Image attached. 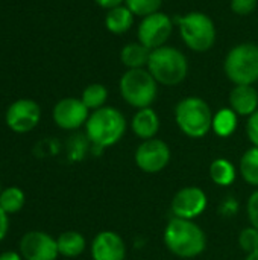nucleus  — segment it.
<instances>
[{
  "instance_id": "f257e3e1",
  "label": "nucleus",
  "mask_w": 258,
  "mask_h": 260,
  "mask_svg": "<svg viewBox=\"0 0 258 260\" xmlns=\"http://www.w3.org/2000/svg\"><path fill=\"white\" fill-rule=\"evenodd\" d=\"M166 248L176 257L195 259L207 248L205 232L190 219L172 218L163 233Z\"/></svg>"
},
{
  "instance_id": "f03ea898",
  "label": "nucleus",
  "mask_w": 258,
  "mask_h": 260,
  "mask_svg": "<svg viewBox=\"0 0 258 260\" xmlns=\"http://www.w3.org/2000/svg\"><path fill=\"white\" fill-rule=\"evenodd\" d=\"M126 126V119L120 110L102 107L90 114L85 123V136L96 151H103L123 139Z\"/></svg>"
},
{
  "instance_id": "7ed1b4c3",
  "label": "nucleus",
  "mask_w": 258,
  "mask_h": 260,
  "mask_svg": "<svg viewBox=\"0 0 258 260\" xmlns=\"http://www.w3.org/2000/svg\"><path fill=\"white\" fill-rule=\"evenodd\" d=\"M148 70L161 85L173 87L181 84L189 72L186 55L170 46H161L151 50Z\"/></svg>"
},
{
  "instance_id": "20e7f679",
  "label": "nucleus",
  "mask_w": 258,
  "mask_h": 260,
  "mask_svg": "<svg viewBox=\"0 0 258 260\" xmlns=\"http://www.w3.org/2000/svg\"><path fill=\"white\" fill-rule=\"evenodd\" d=\"M175 120L181 133L190 139H202L213 125V113L210 105L196 96L186 98L175 108Z\"/></svg>"
},
{
  "instance_id": "39448f33",
  "label": "nucleus",
  "mask_w": 258,
  "mask_h": 260,
  "mask_svg": "<svg viewBox=\"0 0 258 260\" xmlns=\"http://www.w3.org/2000/svg\"><path fill=\"white\" fill-rule=\"evenodd\" d=\"M120 94L134 108H149L158 93V82L146 69H129L119 82Z\"/></svg>"
},
{
  "instance_id": "423d86ee",
  "label": "nucleus",
  "mask_w": 258,
  "mask_h": 260,
  "mask_svg": "<svg viewBox=\"0 0 258 260\" xmlns=\"http://www.w3.org/2000/svg\"><path fill=\"white\" fill-rule=\"evenodd\" d=\"M225 73L236 85H252L258 79V46L243 43L225 58Z\"/></svg>"
},
{
  "instance_id": "0eeeda50",
  "label": "nucleus",
  "mask_w": 258,
  "mask_h": 260,
  "mask_svg": "<svg viewBox=\"0 0 258 260\" xmlns=\"http://www.w3.org/2000/svg\"><path fill=\"white\" fill-rule=\"evenodd\" d=\"M182 41L195 52H207L216 41L213 20L204 12H190L178 20Z\"/></svg>"
},
{
  "instance_id": "6e6552de",
  "label": "nucleus",
  "mask_w": 258,
  "mask_h": 260,
  "mask_svg": "<svg viewBox=\"0 0 258 260\" xmlns=\"http://www.w3.org/2000/svg\"><path fill=\"white\" fill-rule=\"evenodd\" d=\"M170 148L161 139L143 140L135 149V165L146 174H158L170 163Z\"/></svg>"
},
{
  "instance_id": "1a4fd4ad",
  "label": "nucleus",
  "mask_w": 258,
  "mask_h": 260,
  "mask_svg": "<svg viewBox=\"0 0 258 260\" xmlns=\"http://www.w3.org/2000/svg\"><path fill=\"white\" fill-rule=\"evenodd\" d=\"M208 206L207 193L196 186H187L179 189L172 198L170 210L175 218L181 219H196L199 218Z\"/></svg>"
},
{
  "instance_id": "9d476101",
  "label": "nucleus",
  "mask_w": 258,
  "mask_h": 260,
  "mask_svg": "<svg viewBox=\"0 0 258 260\" xmlns=\"http://www.w3.org/2000/svg\"><path fill=\"white\" fill-rule=\"evenodd\" d=\"M172 34V20L163 12L144 17L138 26V41L149 50L164 46Z\"/></svg>"
},
{
  "instance_id": "9b49d317",
  "label": "nucleus",
  "mask_w": 258,
  "mask_h": 260,
  "mask_svg": "<svg viewBox=\"0 0 258 260\" xmlns=\"http://www.w3.org/2000/svg\"><path fill=\"white\" fill-rule=\"evenodd\" d=\"M20 254L24 260H56L59 256L56 239L44 232H27L20 241Z\"/></svg>"
},
{
  "instance_id": "f8f14e48",
  "label": "nucleus",
  "mask_w": 258,
  "mask_h": 260,
  "mask_svg": "<svg viewBox=\"0 0 258 260\" xmlns=\"http://www.w3.org/2000/svg\"><path fill=\"white\" fill-rule=\"evenodd\" d=\"M41 117V110L36 102L30 99L15 101L6 111V123L14 133H29L32 131Z\"/></svg>"
},
{
  "instance_id": "ddd939ff",
  "label": "nucleus",
  "mask_w": 258,
  "mask_h": 260,
  "mask_svg": "<svg viewBox=\"0 0 258 260\" xmlns=\"http://www.w3.org/2000/svg\"><path fill=\"white\" fill-rule=\"evenodd\" d=\"M90 114L88 108L84 105L81 99L65 98L59 101L53 108V120L55 123L67 131H73L87 123Z\"/></svg>"
},
{
  "instance_id": "4468645a",
  "label": "nucleus",
  "mask_w": 258,
  "mask_h": 260,
  "mask_svg": "<svg viewBox=\"0 0 258 260\" xmlns=\"http://www.w3.org/2000/svg\"><path fill=\"white\" fill-rule=\"evenodd\" d=\"M93 260H125L126 259V244L123 238L111 230L100 232L94 236L91 247Z\"/></svg>"
},
{
  "instance_id": "2eb2a0df",
  "label": "nucleus",
  "mask_w": 258,
  "mask_h": 260,
  "mask_svg": "<svg viewBox=\"0 0 258 260\" xmlns=\"http://www.w3.org/2000/svg\"><path fill=\"white\" fill-rule=\"evenodd\" d=\"M230 108L237 116H251L258 110V91L252 85H236L230 93Z\"/></svg>"
},
{
  "instance_id": "dca6fc26",
  "label": "nucleus",
  "mask_w": 258,
  "mask_h": 260,
  "mask_svg": "<svg viewBox=\"0 0 258 260\" xmlns=\"http://www.w3.org/2000/svg\"><path fill=\"white\" fill-rule=\"evenodd\" d=\"M131 129L141 140L155 139L160 131V117L157 111L151 107L138 110L131 120Z\"/></svg>"
},
{
  "instance_id": "f3484780",
  "label": "nucleus",
  "mask_w": 258,
  "mask_h": 260,
  "mask_svg": "<svg viewBox=\"0 0 258 260\" xmlns=\"http://www.w3.org/2000/svg\"><path fill=\"white\" fill-rule=\"evenodd\" d=\"M56 244H58L59 256L70 257V259L81 256L87 248V241L84 235L79 232H73V230L61 233L56 238Z\"/></svg>"
},
{
  "instance_id": "a211bd4d",
  "label": "nucleus",
  "mask_w": 258,
  "mask_h": 260,
  "mask_svg": "<svg viewBox=\"0 0 258 260\" xmlns=\"http://www.w3.org/2000/svg\"><path fill=\"white\" fill-rule=\"evenodd\" d=\"M210 178L217 186H231L236 181L237 169L228 158H216L208 168Z\"/></svg>"
},
{
  "instance_id": "6ab92c4d",
  "label": "nucleus",
  "mask_w": 258,
  "mask_h": 260,
  "mask_svg": "<svg viewBox=\"0 0 258 260\" xmlns=\"http://www.w3.org/2000/svg\"><path fill=\"white\" fill-rule=\"evenodd\" d=\"M134 23V14L126 6H117L108 11L105 17V26L113 34H125Z\"/></svg>"
},
{
  "instance_id": "aec40b11",
  "label": "nucleus",
  "mask_w": 258,
  "mask_h": 260,
  "mask_svg": "<svg viewBox=\"0 0 258 260\" xmlns=\"http://www.w3.org/2000/svg\"><path fill=\"white\" fill-rule=\"evenodd\" d=\"M151 56V50L141 43H129L123 47L120 53L122 62L129 69H143L148 66Z\"/></svg>"
},
{
  "instance_id": "412c9836",
  "label": "nucleus",
  "mask_w": 258,
  "mask_h": 260,
  "mask_svg": "<svg viewBox=\"0 0 258 260\" xmlns=\"http://www.w3.org/2000/svg\"><path fill=\"white\" fill-rule=\"evenodd\" d=\"M237 114L231 108H222L216 114H213V125L211 129L216 136L225 139L236 133L237 129Z\"/></svg>"
},
{
  "instance_id": "4be33fe9",
  "label": "nucleus",
  "mask_w": 258,
  "mask_h": 260,
  "mask_svg": "<svg viewBox=\"0 0 258 260\" xmlns=\"http://www.w3.org/2000/svg\"><path fill=\"white\" fill-rule=\"evenodd\" d=\"M239 172L242 178L249 184L258 187V148L252 146L240 158L239 163Z\"/></svg>"
},
{
  "instance_id": "5701e85b",
  "label": "nucleus",
  "mask_w": 258,
  "mask_h": 260,
  "mask_svg": "<svg viewBox=\"0 0 258 260\" xmlns=\"http://www.w3.org/2000/svg\"><path fill=\"white\" fill-rule=\"evenodd\" d=\"M26 203L24 192L17 187V186H9L2 190L0 193V207L8 213V215H15L18 213Z\"/></svg>"
},
{
  "instance_id": "b1692460",
  "label": "nucleus",
  "mask_w": 258,
  "mask_h": 260,
  "mask_svg": "<svg viewBox=\"0 0 258 260\" xmlns=\"http://www.w3.org/2000/svg\"><path fill=\"white\" fill-rule=\"evenodd\" d=\"M106 99H108V91H106V88L102 84H91V85H88L84 90L82 98H81L84 105L88 110H93V111L105 107Z\"/></svg>"
},
{
  "instance_id": "393cba45",
  "label": "nucleus",
  "mask_w": 258,
  "mask_h": 260,
  "mask_svg": "<svg viewBox=\"0 0 258 260\" xmlns=\"http://www.w3.org/2000/svg\"><path fill=\"white\" fill-rule=\"evenodd\" d=\"M126 8L134 14L140 17H148L151 14L158 12L163 0H125Z\"/></svg>"
},
{
  "instance_id": "a878e982",
  "label": "nucleus",
  "mask_w": 258,
  "mask_h": 260,
  "mask_svg": "<svg viewBox=\"0 0 258 260\" xmlns=\"http://www.w3.org/2000/svg\"><path fill=\"white\" fill-rule=\"evenodd\" d=\"M239 247L243 253L251 254L258 250V230L255 227H246L239 235Z\"/></svg>"
},
{
  "instance_id": "bb28decb",
  "label": "nucleus",
  "mask_w": 258,
  "mask_h": 260,
  "mask_svg": "<svg viewBox=\"0 0 258 260\" xmlns=\"http://www.w3.org/2000/svg\"><path fill=\"white\" fill-rule=\"evenodd\" d=\"M246 213H248V219L251 222L252 227H255L258 230V189L251 193V197L248 198L246 203Z\"/></svg>"
},
{
  "instance_id": "cd10ccee",
  "label": "nucleus",
  "mask_w": 258,
  "mask_h": 260,
  "mask_svg": "<svg viewBox=\"0 0 258 260\" xmlns=\"http://www.w3.org/2000/svg\"><path fill=\"white\" fill-rule=\"evenodd\" d=\"M257 2L258 0H231V9L239 15H248L255 9Z\"/></svg>"
},
{
  "instance_id": "c85d7f7f",
  "label": "nucleus",
  "mask_w": 258,
  "mask_h": 260,
  "mask_svg": "<svg viewBox=\"0 0 258 260\" xmlns=\"http://www.w3.org/2000/svg\"><path fill=\"white\" fill-rule=\"evenodd\" d=\"M246 134L249 142L252 143V146L258 148V110L248 117L246 122Z\"/></svg>"
},
{
  "instance_id": "c756f323",
  "label": "nucleus",
  "mask_w": 258,
  "mask_h": 260,
  "mask_svg": "<svg viewBox=\"0 0 258 260\" xmlns=\"http://www.w3.org/2000/svg\"><path fill=\"white\" fill-rule=\"evenodd\" d=\"M239 209H240L239 201H237L236 198H233V197H228V198H225V200L220 203V206H219V213L224 215V216H234V215H237Z\"/></svg>"
},
{
  "instance_id": "7c9ffc66",
  "label": "nucleus",
  "mask_w": 258,
  "mask_h": 260,
  "mask_svg": "<svg viewBox=\"0 0 258 260\" xmlns=\"http://www.w3.org/2000/svg\"><path fill=\"white\" fill-rule=\"evenodd\" d=\"M9 230V215L0 207V242L6 238Z\"/></svg>"
},
{
  "instance_id": "2f4dec72",
  "label": "nucleus",
  "mask_w": 258,
  "mask_h": 260,
  "mask_svg": "<svg viewBox=\"0 0 258 260\" xmlns=\"http://www.w3.org/2000/svg\"><path fill=\"white\" fill-rule=\"evenodd\" d=\"M99 6L102 8H106V9H113V8H117V6H122V3L125 0H94Z\"/></svg>"
},
{
  "instance_id": "473e14b6",
  "label": "nucleus",
  "mask_w": 258,
  "mask_h": 260,
  "mask_svg": "<svg viewBox=\"0 0 258 260\" xmlns=\"http://www.w3.org/2000/svg\"><path fill=\"white\" fill-rule=\"evenodd\" d=\"M0 260H24L23 256L17 251H5L0 254Z\"/></svg>"
},
{
  "instance_id": "72a5a7b5",
  "label": "nucleus",
  "mask_w": 258,
  "mask_h": 260,
  "mask_svg": "<svg viewBox=\"0 0 258 260\" xmlns=\"http://www.w3.org/2000/svg\"><path fill=\"white\" fill-rule=\"evenodd\" d=\"M245 260H258V250L254 251V253H251V254H246Z\"/></svg>"
},
{
  "instance_id": "f704fd0d",
  "label": "nucleus",
  "mask_w": 258,
  "mask_h": 260,
  "mask_svg": "<svg viewBox=\"0 0 258 260\" xmlns=\"http://www.w3.org/2000/svg\"><path fill=\"white\" fill-rule=\"evenodd\" d=\"M0 193H2V186H0Z\"/></svg>"
}]
</instances>
